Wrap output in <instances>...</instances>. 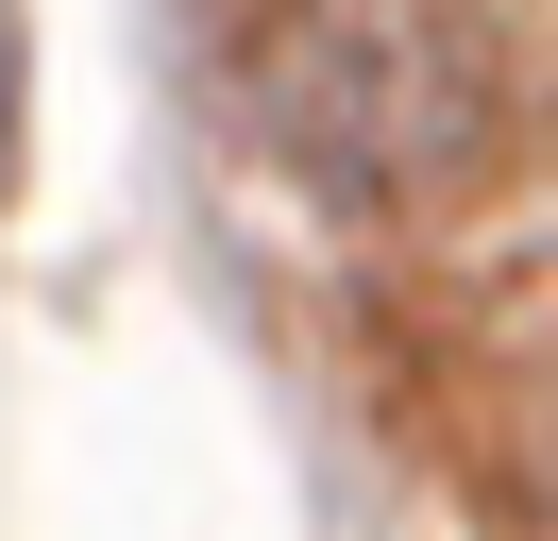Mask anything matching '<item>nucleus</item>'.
Wrapping results in <instances>:
<instances>
[{"label": "nucleus", "instance_id": "nucleus-3", "mask_svg": "<svg viewBox=\"0 0 558 541\" xmlns=\"http://www.w3.org/2000/svg\"><path fill=\"white\" fill-rule=\"evenodd\" d=\"M0 187H17V0H0Z\"/></svg>", "mask_w": 558, "mask_h": 541}, {"label": "nucleus", "instance_id": "nucleus-1", "mask_svg": "<svg viewBox=\"0 0 558 541\" xmlns=\"http://www.w3.org/2000/svg\"><path fill=\"white\" fill-rule=\"evenodd\" d=\"M220 17H238V85L288 135V169L355 203L474 187L508 153V68L474 0H220Z\"/></svg>", "mask_w": 558, "mask_h": 541}, {"label": "nucleus", "instance_id": "nucleus-2", "mask_svg": "<svg viewBox=\"0 0 558 541\" xmlns=\"http://www.w3.org/2000/svg\"><path fill=\"white\" fill-rule=\"evenodd\" d=\"M508 473H524V507L558 525V356H542V372L508 389Z\"/></svg>", "mask_w": 558, "mask_h": 541}]
</instances>
